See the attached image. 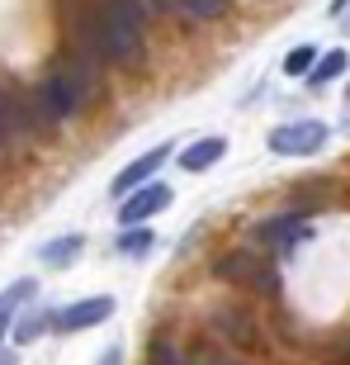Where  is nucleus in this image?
<instances>
[{
    "label": "nucleus",
    "instance_id": "nucleus-22",
    "mask_svg": "<svg viewBox=\"0 0 350 365\" xmlns=\"http://www.w3.org/2000/svg\"><path fill=\"white\" fill-rule=\"evenodd\" d=\"M346 5H350V0H332V19H341V14H346Z\"/></svg>",
    "mask_w": 350,
    "mask_h": 365
},
{
    "label": "nucleus",
    "instance_id": "nucleus-14",
    "mask_svg": "<svg viewBox=\"0 0 350 365\" xmlns=\"http://www.w3.org/2000/svg\"><path fill=\"white\" fill-rule=\"evenodd\" d=\"M53 318L57 313H48V309H33V313H24V318H19V323H14V341H19V346H28V341H38L43 332H53Z\"/></svg>",
    "mask_w": 350,
    "mask_h": 365
},
{
    "label": "nucleus",
    "instance_id": "nucleus-5",
    "mask_svg": "<svg viewBox=\"0 0 350 365\" xmlns=\"http://www.w3.org/2000/svg\"><path fill=\"white\" fill-rule=\"evenodd\" d=\"M166 204H171V185L147 180V185H137L133 195H123V200H119V223H123V228H137V223L157 218Z\"/></svg>",
    "mask_w": 350,
    "mask_h": 365
},
{
    "label": "nucleus",
    "instance_id": "nucleus-4",
    "mask_svg": "<svg viewBox=\"0 0 350 365\" xmlns=\"http://www.w3.org/2000/svg\"><path fill=\"white\" fill-rule=\"evenodd\" d=\"M308 237H312V223H308L303 209H284V214L265 218V223L256 228V242L275 247V252H294V247L308 242Z\"/></svg>",
    "mask_w": 350,
    "mask_h": 365
},
{
    "label": "nucleus",
    "instance_id": "nucleus-18",
    "mask_svg": "<svg viewBox=\"0 0 350 365\" xmlns=\"http://www.w3.org/2000/svg\"><path fill=\"white\" fill-rule=\"evenodd\" d=\"M228 14V0H180V19H203V24H213Z\"/></svg>",
    "mask_w": 350,
    "mask_h": 365
},
{
    "label": "nucleus",
    "instance_id": "nucleus-15",
    "mask_svg": "<svg viewBox=\"0 0 350 365\" xmlns=\"http://www.w3.org/2000/svg\"><path fill=\"white\" fill-rule=\"evenodd\" d=\"M147 365H189V351L175 346L171 337H152L147 341Z\"/></svg>",
    "mask_w": 350,
    "mask_h": 365
},
{
    "label": "nucleus",
    "instance_id": "nucleus-3",
    "mask_svg": "<svg viewBox=\"0 0 350 365\" xmlns=\"http://www.w3.org/2000/svg\"><path fill=\"white\" fill-rule=\"evenodd\" d=\"M327 143H332V128L322 119H294L265 133V148L275 157H317V152H327Z\"/></svg>",
    "mask_w": 350,
    "mask_h": 365
},
{
    "label": "nucleus",
    "instance_id": "nucleus-24",
    "mask_svg": "<svg viewBox=\"0 0 350 365\" xmlns=\"http://www.w3.org/2000/svg\"><path fill=\"white\" fill-rule=\"evenodd\" d=\"M0 365H19V361H14V356H10V351H0Z\"/></svg>",
    "mask_w": 350,
    "mask_h": 365
},
{
    "label": "nucleus",
    "instance_id": "nucleus-8",
    "mask_svg": "<svg viewBox=\"0 0 350 365\" xmlns=\"http://www.w3.org/2000/svg\"><path fill=\"white\" fill-rule=\"evenodd\" d=\"M166 157H171V148L161 143V148L142 152L137 162H128V166L119 171V176H114V185H109V190H114V200H123V195H133L137 185H147V180L157 176V166H166Z\"/></svg>",
    "mask_w": 350,
    "mask_h": 365
},
{
    "label": "nucleus",
    "instance_id": "nucleus-20",
    "mask_svg": "<svg viewBox=\"0 0 350 365\" xmlns=\"http://www.w3.org/2000/svg\"><path fill=\"white\" fill-rule=\"evenodd\" d=\"M260 289V294H280V275H275V266H260L256 271V280H251Z\"/></svg>",
    "mask_w": 350,
    "mask_h": 365
},
{
    "label": "nucleus",
    "instance_id": "nucleus-13",
    "mask_svg": "<svg viewBox=\"0 0 350 365\" xmlns=\"http://www.w3.org/2000/svg\"><path fill=\"white\" fill-rule=\"evenodd\" d=\"M152 242H157V237H152V232L137 223V228H123V232H119L114 252H119V257H128V261H142V257L152 252Z\"/></svg>",
    "mask_w": 350,
    "mask_h": 365
},
{
    "label": "nucleus",
    "instance_id": "nucleus-10",
    "mask_svg": "<svg viewBox=\"0 0 350 365\" xmlns=\"http://www.w3.org/2000/svg\"><path fill=\"white\" fill-rule=\"evenodd\" d=\"M81 252H85L81 232H62V237H53V242L38 247V261H43V266H53V271H67L71 261H81Z\"/></svg>",
    "mask_w": 350,
    "mask_h": 365
},
{
    "label": "nucleus",
    "instance_id": "nucleus-7",
    "mask_svg": "<svg viewBox=\"0 0 350 365\" xmlns=\"http://www.w3.org/2000/svg\"><path fill=\"white\" fill-rule=\"evenodd\" d=\"M208 332H213L223 346H232V351L256 346V323H251L246 309H213L208 313Z\"/></svg>",
    "mask_w": 350,
    "mask_h": 365
},
{
    "label": "nucleus",
    "instance_id": "nucleus-1",
    "mask_svg": "<svg viewBox=\"0 0 350 365\" xmlns=\"http://www.w3.org/2000/svg\"><path fill=\"white\" fill-rule=\"evenodd\" d=\"M147 5L142 0H100V10L81 19V53L95 62H114V67H137L147 43Z\"/></svg>",
    "mask_w": 350,
    "mask_h": 365
},
{
    "label": "nucleus",
    "instance_id": "nucleus-17",
    "mask_svg": "<svg viewBox=\"0 0 350 365\" xmlns=\"http://www.w3.org/2000/svg\"><path fill=\"white\" fill-rule=\"evenodd\" d=\"M33 294H38V280H14L10 289L0 294V318L10 323V318H14V309H19V304H28Z\"/></svg>",
    "mask_w": 350,
    "mask_h": 365
},
{
    "label": "nucleus",
    "instance_id": "nucleus-12",
    "mask_svg": "<svg viewBox=\"0 0 350 365\" xmlns=\"http://www.w3.org/2000/svg\"><path fill=\"white\" fill-rule=\"evenodd\" d=\"M223 152H228L223 138H199V143H189V148L180 152V166H185L189 176H199V171H208V166L223 162Z\"/></svg>",
    "mask_w": 350,
    "mask_h": 365
},
{
    "label": "nucleus",
    "instance_id": "nucleus-23",
    "mask_svg": "<svg viewBox=\"0 0 350 365\" xmlns=\"http://www.w3.org/2000/svg\"><path fill=\"white\" fill-rule=\"evenodd\" d=\"M218 365H246V361H237V356H218Z\"/></svg>",
    "mask_w": 350,
    "mask_h": 365
},
{
    "label": "nucleus",
    "instance_id": "nucleus-16",
    "mask_svg": "<svg viewBox=\"0 0 350 365\" xmlns=\"http://www.w3.org/2000/svg\"><path fill=\"white\" fill-rule=\"evenodd\" d=\"M317 43H298V48H289V57H284V76H308L312 67H317Z\"/></svg>",
    "mask_w": 350,
    "mask_h": 365
},
{
    "label": "nucleus",
    "instance_id": "nucleus-6",
    "mask_svg": "<svg viewBox=\"0 0 350 365\" xmlns=\"http://www.w3.org/2000/svg\"><path fill=\"white\" fill-rule=\"evenodd\" d=\"M114 318V299L109 294H90V299H76L67 309H57L53 318V332H85V327H100Z\"/></svg>",
    "mask_w": 350,
    "mask_h": 365
},
{
    "label": "nucleus",
    "instance_id": "nucleus-2",
    "mask_svg": "<svg viewBox=\"0 0 350 365\" xmlns=\"http://www.w3.org/2000/svg\"><path fill=\"white\" fill-rule=\"evenodd\" d=\"M95 81H100V62H95V57H85V53H76V62H67V67H57L53 76L38 86V91L28 95L38 128H53V123L71 119V114L90 100Z\"/></svg>",
    "mask_w": 350,
    "mask_h": 365
},
{
    "label": "nucleus",
    "instance_id": "nucleus-9",
    "mask_svg": "<svg viewBox=\"0 0 350 365\" xmlns=\"http://www.w3.org/2000/svg\"><path fill=\"white\" fill-rule=\"evenodd\" d=\"M28 128H38V119H33V105L0 86V143H14V138H24Z\"/></svg>",
    "mask_w": 350,
    "mask_h": 365
},
{
    "label": "nucleus",
    "instance_id": "nucleus-11",
    "mask_svg": "<svg viewBox=\"0 0 350 365\" xmlns=\"http://www.w3.org/2000/svg\"><path fill=\"white\" fill-rule=\"evenodd\" d=\"M260 266H265V261H260L256 252H223V257L213 261V275H218V280H242V284H251Z\"/></svg>",
    "mask_w": 350,
    "mask_h": 365
},
{
    "label": "nucleus",
    "instance_id": "nucleus-19",
    "mask_svg": "<svg viewBox=\"0 0 350 365\" xmlns=\"http://www.w3.org/2000/svg\"><path fill=\"white\" fill-rule=\"evenodd\" d=\"M350 67V57H346V48H341V53H327L322 62H317V67L308 71V86H327V81H336L341 71Z\"/></svg>",
    "mask_w": 350,
    "mask_h": 365
},
{
    "label": "nucleus",
    "instance_id": "nucleus-25",
    "mask_svg": "<svg viewBox=\"0 0 350 365\" xmlns=\"http://www.w3.org/2000/svg\"><path fill=\"white\" fill-rule=\"evenodd\" d=\"M5 327H10V323H5V318H0V341H5Z\"/></svg>",
    "mask_w": 350,
    "mask_h": 365
},
{
    "label": "nucleus",
    "instance_id": "nucleus-26",
    "mask_svg": "<svg viewBox=\"0 0 350 365\" xmlns=\"http://www.w3.org/2000/svg\"><path fill=\"white\" fill-rule=\"evenodd\" d=\"M346 100H350V81H346Z\"/></svg>",
    "mask_w": 350,
    "mask_h": 365
},
{
    "label": "nucleus",
    "instance_id": "nucleus-21",
    "mask_svg": "<svg viewBox=\"0 0 350 365\" xmlns=\"http://www.w3.org/2000/svg\"><path fill=\"white\" fill-rule=\"evenodd\" d=\"M100 365H123V346H119V341H114V346H105V351H100Z\"/></svg>",
    "mask_w": 350,
    "mask_h": 365
}]
</instances>
